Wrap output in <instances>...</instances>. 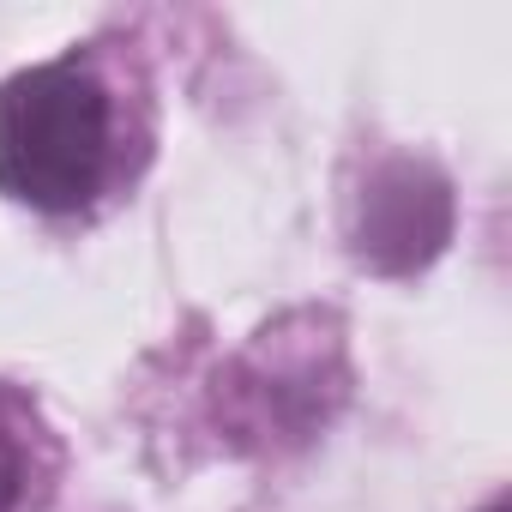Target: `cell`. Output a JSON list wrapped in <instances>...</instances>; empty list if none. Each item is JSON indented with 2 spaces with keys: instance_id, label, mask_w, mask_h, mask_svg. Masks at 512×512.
<instances>
[{
  "instance_id": "6da1fadb",
  "label": "cell",
  "mask_w": 512,
  "mask_h": 512,
  "mask_svg": "<svg viewBox=\"0 0 512 512\" xmlns=\"http://www.w3.org/2000/svg\"><path fill=\"white\" fill-rule=\"evenodd\" d=\"M115 163L109 85L79 61L25 67L0 85V193L31 211H79Z\"/></svg>"
},
{
  "instance_id": "7a4b0ae2",
  "label": "cell",
  "mask_w": 512,
  "mask_h": 512,
  "mask_svg": "<svg viewBox=\"0 0 512 512\" xmlns=\"http://www.w3.org/2000/svg\"><path fill=\"white\" fill-rule=\"evenodd\" d=\"M416 169H392L374 181L368 193V229H362V253L380 266H410L422 253L440 247L446 235V187L428 181L416 187Z\"/></svg>"
},
{
  "instance_id": "3957f363",
  "label": "cell",
  "mask_w": 512,
  "mask_h": 512,
  "mask_svg": "<svg viewBox=\"0 0 512 512\" xmlns=\"http://www.w3.org/2000/svg\"><path fill=\"white\" fill-rule=\"evenodd\" d=\"M37 488V434H31V410L0 392V512H25Z\"/></svg>"
},
{
  "instance_id": "277c9868",
  "label": "cell",
  "mask_w": 512,
  "mask_h": 512,
  "mask_svg": "<svg viewBox=\"0 0 512 512\" xmlns=\"http://www.w3.org/2000/svg\"><path fill=\"white\" fill-rule=\"evenodd\" d=\"M488 512H506V500H494V506H488Z\"/></svg>"
}]
</instances>
